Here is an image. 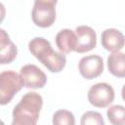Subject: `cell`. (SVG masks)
<instances>
[{
  "instance_id": "6da1fadb",
  "label": "cell",
  "mask_w": 125,
  "mask_h": 125,
  "mask_svg": "<svg viewBox=\"0 0 125 125\" xmlns=\"http://www.w3.org/2000/svg\"><path fill=\"white\" fill-rule=\"evenodd\" d=\"M30 53L51 72L62 71L66 64V58L62 53L52 49L50 42L43 37H34L28 43Z\"/></svg>"
},
{
  "instance_id": "7a4b0ae2",
  "label": "cell",
  "mask_w": 125,
  "mask_h": 125,
  "mask_svg": "<svg viewBox=\"0 0 125 125\" xmlns=\"http://www.w3.org/2000/svg\"><path fill=\"white\" fill-rule=\"evenodd\" d=\"M42 105L43 99L39 94L35 92L24 94L13 109L11 125H37Z\"/></svg>"
},
{
  "instance_id": "3957f363",
  "label": "cell",
  "mask_w": 125,
  "mask_h": 125,
  "mask_svg": "<svg viewBox=\"0 0 125 125\" xmlns=\"http://www.w3.org/2000/svg\"><path fill=\"white\" fill-rule=\"evenodd\" d=\"M24 86L21 75L12 70L3 71L0 74V104L2 105L10 103L14 96Z\"/></svg>"
},
{
  "instance_id": "277c9868",
  "label": "cell",
  "mask_w": 125,
  "mask_h": 125,
  "mask_svg": "<svg viewBox=\"0 0 125 125\" xmlns=\"http://www.w3.org/2000/svg\"><path fill=\"white\" fill-rule=\"evenodd\" d=\"M56 0H36L31 13L33 22L42 28L50 27L56 20Z\"/></svg>"
},
{
  "instance_id": "5b68a950",
  "label": "cell",
  "mask_w": 125,
  "mask_h": 125,
  "mask_svg": "<svg viewBox=\"0 0 125 125\" xmlns=\"http://www.w3.org/2000/svg\"><path fill=\"white\" fill-rule=\"evenodd\" d=\"M87 98L92 105L100 108L106 107L114 100V90L108 83L100 82L91 86Z\"/></svg>"
},
{
  "instance_id": "8992f818",
  "label": "cell",
  "mask_w": 125,
  "mask_h": 125,
  "mask_svg": "<svg viewBox=\"0 0 125 125\" xmlns=\"http://www.w3.org/2000/svg\"><path fill=\"white\" fill-rule=\"evenodd\" d=\"M20 75L21 76L24 86L31 89L43 88L47 82V76L43 70H41L35 64H25L21 68Z\"/></svg>"
},
{
  "instance_id": "52a82bcc",
  "label": "cell",
  "mask_w": 125,
  "mask_h": 125,
  "mask_svg": "<svg viewBox=\"0 0 125 125\" xmlns=\"http://www.w3.org/2000/svg\"><path fill=\"white\" fill-rule=\"evenodd\" d=\"M80 74L86 79H94L100 76L104 71V62L98 55H89L83 57L78 64Z\"/></svg>"
},
{
  "instance_id": "ba28073f",
  "label": "cell",
  "mask_w": 125,
  "mask_h": 125,
  "mask_svg": "<svg viewBox=\"0 0 125 125\" xmlns=\"http://www.w3.org/2000/svg\"><path fill=\"white\" fill-rule=\"evenodd\" d=\"M76 34V53L82 54L93 50L97 45V34L88 25H79L75 28Z\"/></svg>"
},
{
  "instance_id": "9c48e42d",
  "label": "cell",
  "mask_w": 125,
  "mask_h": 125,
  "mask_svg": "<svg viewBox=\"0 0 125 125\" xmlns=\"http://www.w3.org/2000/svg\"><path fill=\"white\" fill-rule=\"evenodd\" d=\"M103 47L112 53L119 52L125 45V36L121 31L115 28H106L101 36Z\"/></svg>"
},
{
  "instance_id": "30bf717a",
  "label": "cell",
  "mask_w": 125,
  "mask_h": 125,
  "mask_svg": "<svg viewBox=\"0 0 125 125\" xmlns=\"http://www.w3.org/2000/svg\"><path fill=\"white\" fill-rule=\"evenodd\" d=\"M18 48L4 29H0V63H11L17 57Z\"/></svg>"
},
{
  "instance_id": "8fae6325",
  "label": "cell",
  "mask_w": 125,
  "mask_h": 125,
  "mask_svg": "<svg viewBox=\"0 0 125 125\" xmlns=\"http://www.w3.org/2000/svg\"><path fill=\"white\" fill-rule=\"evenodd\" d=\"M56 45L63 54L75 52L76 50V34L75 31L65 28L59 31L56 35Z\"/></svg>"
},
{
  "instance_id": "7c38bea8",
  "label": "cell",
  "mask_w": 125,
  "mask_h": 125,
  "mask_svg": "<svg viewBox=\"0 0 125 125\" xmlns=\"http://www.w3.org/2000/svg\"><path fill=\"white\" fill-rule=\"evenodd\" d=\"M107 67L108 71L118 77H125V54L116 52L111 53L107 58Z\"/></svg>"
},
{
  "instance_id": "4fadbf2b",
  "label": "cell",
  "mask_w": 125,
  "mask_h": 125,
  "mask_svg": "<svg viewBox=\"0 0 125 125\" xmlns=\"http://www.w3.org/2000/svg\"><path fill=\"white\" fill-rule=\"evenodd\" d=\"M106 115L112 125H125V106L120 104L111 105L107 109Z\"/></svg>"
},
{
  "instance_id": "5bb4252c",
  "label": "cell",
  "mask_w": 125,
  "mask_h": 125,
  "mask_svg": "<svg viewBox=\"0 0 125 125\" xmlns=\"http://www.w3.org/2000/svg\"><path fill=\"white\" fill-rule=\"evenodd\" d=\"M53 125H75L73 113L66 109H59L53 115Z\"/></svg>"
},
{
  "instance_id": "9a60e30c",
  "label": "cell",
  "mask_w": 125,
  "mask_h": 125,
  "mask_svg": "<svg viewBox=\"0 0 125 125\" xmlns=\"http://www.w3.org/2000/svg\"><path fill=\"white\" fill-rule=\"evenodd\" d=\"M80 125H104V121L100 112L89 110L81 116Z\"/></svg>"
},
{
  "instance_id": "2e32d148",
  "label": "cell",
  "mask_w": 125,
  "mask_h": 125,
  "mask_svg": "<svg viewBox=\"0 0 125 125\" xmlns=\"http://www.w3.org/2000/svg\"><path fill=\"white\" fill-rule=\"evenodd\" d=\"M121 96H122V99L125 101V84H124L123 87H122V90H121Z\"/></svg>"
}]
</instances>
